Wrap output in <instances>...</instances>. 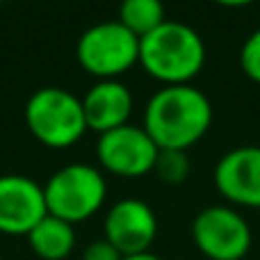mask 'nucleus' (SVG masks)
I'll list each match as a JSON object with an SVG mask.
<instances>
[{
  "label": "nucleus",
  "mask_w": 260,
  "mask_h": 260,
  "mask_svg": "<svg viewBox=\"0 0 260 260\" xmlns=\"http://www.w3.org/2000/svg\"><path fill=\"white\" fill-rule=\"evenodd\" d=\"M212 126V103L194 85L162 87L144 108V130L160 151H187Z\"/></svg>",
  "instance_id": "nucleus-1"
},
{
  "label": "nucleus",
  "mask_w": 260,
  "mask_h": 260,
  "mask_svg": "<svg viewBox=\"0 0 260 260\" xmlns=\"http://www.w3.org/2000/svg\"><path fill=\"white\" fill-rule=\"evenodd\" d=\"M139 67L165 87L192 85L206 67V44L194 27L167 18L139 39Z\"/></svg>",
  "instance_id": "nucleus-2"
},
{
  "label": "nucleus",
  "mask_w": 260,
  "mask_h": 260,
  "mask_svg": "<svg viewBox=\"0 0 260 260\" xmlns=\"http://www.w3.org/2000/svg\"><path fill=\"white\" fill-rule=\"evenodd\" d=\"M23 117L32 137L48 148L76 146L89 130L85 121L82 99L64 87L37 89L27 99Z\"/></svg>",
  "instance_id": "nucleus-3"
},
{
  "label": "nucleus",
  "mask_w": 260,
  "mask_h": 260,
  "mask_svg": "<svg viewBox=\"0 0 260 260\" xmlns=\"http://www.w3.org/2000/svg\"><path fill=\"white\" fill-rule=\"evenodd\" d=\"M48 215L71 226L91 219L108 199V183L101 169L87 162H73L57 169L44 183Z\"/></svg>",
  "instance_id": "nucleus-4"
},
{
  "label": "nucleus",
  "mask_w": 260,
  "mask_h": 260,
  "mask_svg": "<svg viewBox=\"0 0 260 260\" xmlns=\"http://www.w3.org/2000/svg\"><path fill=\"white\" fill-rule=\"evenodd\" d=\"M76 59L96 80H119L139 64V39L119 21L96 23L78 37Z\"/></svg>",
  "instance_id": "nucleus-5"
},
{
  "label": "nucleus",
  "mask_w": 260,
  "mask_h": 260,
  "mask_svg": "<svg viewBox=\"0 0 260 260\" xmlns=\"http://www.w3.org/2000/svg\"><path fill=\"white\" fill-rule=\"evenodd\" d=\"M192 240L206 260H242L251 251V226L231 206H208L194 217Z\"/></svg>",
  "instance_id": "nucleus-6"
},
{
  "label": "nucleus",
  "mask_w": 260,
  "mask_h": 260,
  "mask_svg": "<svg viewBox=\"0 0 260 260\" xmlns=\"http://www.w3.org/2000/svg\"><path fill=\"white\" fill-rule=\"evenodd\" d=\"M160 148L142 126L126 123L110 133L99 135L96 157L105 171L121 178H142L155 167Z\"/></svg>",
  "instance_id": "nucleus-7"
},
{
  "label": "nucleus",
  "mask_w": 260,
  "mask_h": 260,
  "mask_svg": "<svg viewBox=\"0 0 260 260\" xmlns=\"http://www.w3.org/2000/svg\"><path fill=\"white\" fill-rule=\"evenodd\" d=\"M157 238V217L142 199H121L108 210L103 219V240L123 258L151 251Z\"/></svg>",
  "instance_id": "nucleus-8"
},
{
  "label": "nucleus",
  "mask_w": 260,
  "mask_h": 260,
  "mask_svg": "<svg viewBox=\"0 0 260 260\" xmlns=\"http://www.w3.org/2000/svg\"><path fill=\"white\" fill-rule=\"evenodd\" d=\"M46 215L44 185L21 174L0 176V233L27 235Z\"/></svg>",
  "instance_id": "nucleus-9"
},
{
  "label": "nucleus",
  "mask_w": 260,
  "mask_h": 260,
  "mask_svg": "<svg viewBox=\"0 0 260 260\" xmlns=\"http://www.w3.org/2000/svg\"><path fill=\"white\" fill-rule=\"evenodd\" d=\"M217 192L240 208H260V146H238L212 171Z\"/></svg>",
  "instance_id": "nucleus-10"
},
{
  "label": "nucleus",
  "mask_w": 260,
  "mask_h": 260,
  "mask_svg": "<svg viewBox=\"0 0 260 260\" xmlns=\"http://www.w3.org/2000/svg\"><path fill=\"white\" fill-rule=\"evenodd\" d=\"M135 101L121 80H96L82 96L87 128L103 135L130 123Z\"/></svg>",
  "instance_id": "nucleus-11"
},
{
  "label": "nucleus",
  "mask_w": 260,
  "mask_h": 260,
  "mask_svg": "<svg viewBox=\"0 0 260 260\" xmlns=\"http://www.w3.org/2000/svg\"><path fill=\"white\" fill-rule=\"evenodd\" d=\"M25 238L37 258L67 260L76 249V226L53 215H46Z\"/></svg>",
  "instance_id": "nucleus-12"
},
{
  "label": "nucleus",
  "mask_w": 260,
  "mask_h": 260,
  "mask_svg": "<svg viewBox=\"0 0 260 260\" xmlns=\"http://www.w3.org/2000/svg\"><path fill=\"white\" fill-rule=\"evenodd\" d=\"M117 21L137 39H142L167 21V12L160 0H126L119 7Z\"/></svg>",
  "instance_id": "nucleus-13"
},
{
  "label": "nucleus",
  "mask_w": 260,
  "mask_h": 260,
  "mask_svg": "<svg viewBox=\"0 0 260 260\" xmlns=\"http://www.w3.org/2000/svg\"><path fill=\"white\" fill-rule=\"evenodd\" d=\"M153 174L165 185H183L189 176L187 151H160Z\"/></svg>",
  "instance_id": "nucleus-14"
},
{
  "label": "nucleus",
  "mask_w": 260,
  "mask_h": 260,
  "mask_svg": "<svg viewBox=\"0 0 260 260\" xmlns=\"http://www.w3.org/2000/svg\"><path fill=\"white\" fill-rule=\"evenodd\" d=\"M240 69L249 80L260 85V27L244 39L240 48Z\"/></svg>",
  "instance_id": "nucleus-15"
},
{
  "label": "nucleus",
  "mask_w": 260,
  "mask_h": 260,
  "mask_svg": "<svg viewBox=\"0 0 260 260\" xmlns=\"http://www.w3.org/2000/svg\"><path fill=\"white\" fill-rule=\"evenodd\" d=\"M82 260H123V256L105 240H96L82 251Z\"/></svg>",
  "instance_id": "nucleus-16"
},
{
  "label": "nucleus",
  "mask_w": 260,
  "mask_h": 260,
  "mask_svg": "<svg viewBox=\"0 0 260 260\" xmlns=\"http://www.w3.org/2000/svg\"><path fill=\"white\" fill-rule=\"evenodd\" d=\"M123 260H162L160 256H155V253L146 251V253H137V256H126Z\"/></svg>",
  "instance_id": "nucleus-17"
}]
</instances>
